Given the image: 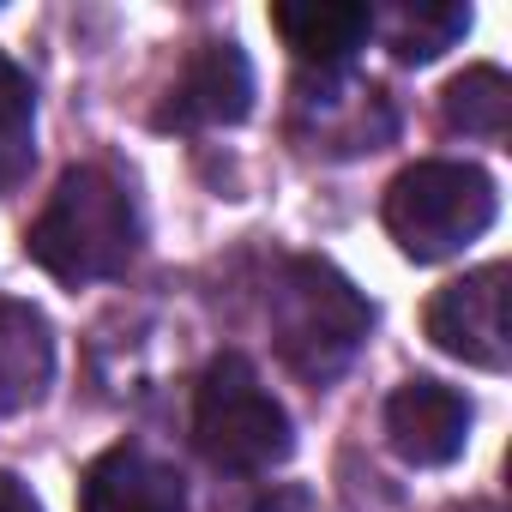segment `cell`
I'll use <instances>...</instances> for the list:
<instances>
[{
	"label": "cell",
	"instance_id": "obj_15",
	"mask_svg": "<svg viewBox=\"0 0 512 512\" xmlns=\"http://www.w3.org/2000/svg\"><path fill=\"white\" fill-rule=\"evenodd\" d=\"M253 512H326V506H320V494H314V488L284 482V488H272V494L253 500Z\"/></svg>",
	"mask_w": 512,
	"mask_h": 512
},
{
	"label": "cell",
	"instance_id": "obj_10",
	"mask_svg": "<svg viewBox=\"0 0 512 512\" xmlns=\"http://www.w3.org/2000/svg\"><path fill=\"white\" fill-rule=\"evenodd\" d=\"M272 31L302 67L338 73L374 37V13L350 7V0H296V7H272Z\"/></svg>",
	"mask_w": 512,
	"mask_h": 512
},
{
	"label": "cell",
	"instance_id": "obj_12",
	"mask_svg": "<svg viewBox=\"0 0 512 512\" xmlns=\"http://www.w3.org/2000/svg\"><path fill=\"white\" fill-rule=\"evenodd\" d=\"M374 31L386 37V49L404 67H428L470 31V7H458V0H416V7H392L386 19H374Z\"/></svg>",
	"mask_w": 512,
	"mask_h": 512
},
{
	"label": "cell",
	"instance_id": "obj_13",
	"mask_svg": "<svg viewBox=\"0 0 512 512\" xmlns=\"http://www.w3.org/2000/svg\"><path fill=\"white\" fill-rule=\"evenodd\" d=\"M37 163V91L31 73L0 49V199L19 193Z\"/></svg>",
	"mask_w": 512,
	"mask_h": 512
},
{
	"label": "cell",
	"instance_id": "obj_4",
	"mask_svg": "<svg viewBox=\"0 0 512 512\" xmlns=\"http://www.w3.org/2000/svg\"><path fill=\"white\" fill-rule=\"evenodd\" d=\"M193 440L217 470L235 476H260L272 464L290 458L296 434H290V410L266 392V380L253 374L247 356L223 350L193 392Z\"/></svg>",
	"mask_w": 512,
	"mask_h": 512
},
{
	"label": "cell",
	"instance_id": "obj_7",
	"mask_svg": "<svg viewBox=\"0 0 512 512\" xmlns=\"http://www.w3.org/2000/svg\"><path fill=\"white\" fill-rule=\"evenodd\" d=\"M253 109V67L241 43H199L187 67L169 85V103L157 109L163 133H193V127H235Z\"/></svg>",
	"mask_w": 512,
	"mask_h": 512
},
{
	"label": "cell",
	"instance_id": "obj_14",
	"mask_svg": "<svg viewBox=\"0 0 512 512\" xmlns=\"http://www.w3.org/2000/svg\"><path fill=\"white\" fill-rule=\"evenodd\" d=\"M440 115L452 133L464 139H500L506 133V115H512V85L500 67H464L446 97H440Z\"/></svg>",
	"mask_w": 512,
	"mask_h": 512
},
{
	"label": "cell",
	"instance_id": "obj_9",
	"mask_svg": "<svg viewBox=\"0 0 512 512\" xmlns=\"http://www.w3.org/2000/svg\"><path fill=\"white\" fill-rule=\"evenodd\" d=\"M79 512H187V482L145 446H109L79 482Z\"/></svg>",
	"mask_w": 512,
	"mask_h": 512
},
{
	"label": "cell",
	"instance_id": "obj_6",
	"mask_svg": "<svg viewBox=\"0 0 512 512\" xmlns=\"http://www.w3.org/2000/svg\"><path fill=\"white\" fill-rule=\"evenodd\" d=\"M296 133L326 157H362L392 139V109L374 85H362L338 67V73L296 85Z\"/></svg>",
	"mask_w": 512,
	"mask_h": 512
},
{
	"label": "cell",
	"instance_id": "obj_11",
	"mask_svg": "<svg viewBox=\"0 0 512 512\" xmlns=\"http://www.w3.org/2000/svg\"><path fill=\"white\" fill-rule=\"evenodd\" d=\"M49 380H55V332L43 308L0 302V416L43 404Z\"/></svg>",
	"mask_w": 512,
	"mask_h": 512
},
{
	"label": "cell",
	"instance_id": "obj_8",
	"mask_svg": "<svg viewBox=\"0 0 512 512\" xmlns=\"http://www.w3.org/2000/svg\"><path fill=\"white\" fill-rule=\"evenodd\" d=\"M386 434L392 452L416 470H440L470 446V398L446 380H404L386 404Z\"/></svg>",
	"mask_w": 512,
	"mask_h": 512
},
{
	"label": "cell",
	"instance_id": "obj_2",
	"mask_svg": "<svg viewBox=\"0 0 512 512\" xmlns=\"http://www.w3.org/2000/svg\"><path fill=\"white\" fill-rule=\"evenodd\" d=\"M272 344L284 356V368L308 386H326L350 368V356L362 350V338L374 332V308L368 296L332 266V260H284V272L272 278Z\"/></svg>",
	"mask_w": 512,
	"mask_h": 512
},
{
	"label": "cell",
	"instance_id": "obj_3",
	"mask_svg": "<svg viewBox=\"0 0 512 512\" xmlns=\"http://www.w3.org/2000/svg\"><path fill=\"white\" fill-rule=\"evenodd\" d=\"M494 211H500V193L476 163H446V157L410 163L386 187V229L416 266L452 260L470 241H482Z\"/></svg>",
	"mask_w": 512,
	"mask_h": 512
},
{
	"label": "cell",
	"instance_id": "obj_5",
	"mask_svg": "<svg viewBox=\"0 0 512 512\" xmlns=\"http://www.w3.org/2000/svg\"><path fill=\"white\" fill-rule=\"evenodd\" d=\"M428 338L446 356L500 374L512 362V338H506V266H482V272H464L458 284H446L428 302Z\"/></svg>",
	"mask_w": 512,
	"mask_h": 512
},
{
	"label": "cell",
	"instance_id": "obj_1",
	"mask_svg": "<svg viewBox=\"0 0 512 512\" xmlns=\"http://www.w3.org/2000/svg\"><path fill=\"white\" fill-rule=\"evenodd\" d=\"M139 247V211L127 181H115L97 163H79L61 175V187L49 193L43 217L25 235V253L61 284H103L121 278Z\"/></svg>",
	"mask_w": 512,
	"mask_h": 512
},
{
	"label": "cell",
	"instance_id": "obj_16",
	"mask_svg": "<svg viewBox=\"0 0 512 512\" xmlns=\"http://www.w3.org/2000/svg\"><path fill=\"white\" fill-rule=\"evenodd\" d=\"M0 512H43V500H37L13 470H0Z\"/></svg>",
	"mask_w": 512,
	"mask_h": 512
}]
</instances>
